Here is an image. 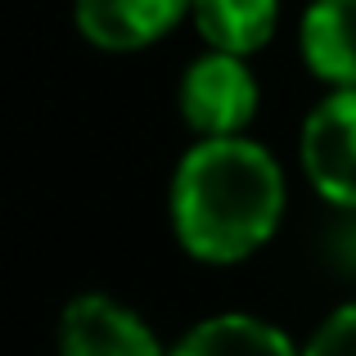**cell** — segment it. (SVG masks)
<instances>
[{
	"mask_svg": "<svg viewBox=\"0 0 356 356\" xmlns=\"http://www.w3.org/2000/svg\"><path fill=\"white\" fill-rule=\"evenodd\" d=\"M284 217V172L266 145L243 136L199 140L172 176V230L212 266L243 261Z\"/></svg>",
	"mask_w": 356,
	"mask_h": 356,
	"instance_id": "1",
	"label": "cell"
},
{
	"mask_svg": "<svg viewBox=\"0 0 356 356\" xmlns=\"http://www.w3.org/2000/svg\"><path fill=\"white\" fill-rule=\"evenodd\" d=\"M257 81H252L243 54L208 50L181 77V118L203 140L243 136V127L257 113Z\"/></svg>",
	"mask_w": 356,
	"mask_h": 356,
	"instance_id": "2",
	"label": "cell"
},
{
	"mask_svg": "<svg viewBox=\"0 0 356 356\" xmlns=\"http://www.w3.org/2000/svg\"><path fill=\"white\" fill-rule=\"evenodd\" d=\"M302 172L316 194L356 208V86L330 90L302 127Z\"/></svg>",
	"mask_w": 356,
	"mask_h": 356,
	"instance_id": "3",
	"label": "cell"
},
{
	"mask_svg": "<svg viewBox=\"0 0 356 356\" xmlns=\"http://www.w3.org/2000/svg\"><path fill=\"white\" fill-rule=\"evenodd\" d=\"M59 356H163V348L131 307L104 293H81L63 307Z\"/></svg>",
	"mask_w": 356,
	"mask_h": 356,
	"instance_id": "4",
	"label": "cell"
},
{
	"mask_svg": "<svg viewBox=\"0 0 356 356\" xmlns=\"http://www.w3.org/2000/svg\"><path fill=\"white\" fill-rule=\"evenodd\" d=\"M194 9V0H77L72 14L95 50L131 54L163 41L176 23Z\"/></svg>",
	"mask_w": 356,
	"mask_h": 356,
	"instance_id": "5",
	"label": "cell"
},
{
	"mask_svg": "<svg viewBox=\"0 0 356 356\" xmlns=\"http://www.w3.org/2000/svg\"><path fill=\"white\" fill-rule=\"evenodd\" d=\"M298 45L325 86H356V0H312L298 23Z\"/></svg>",
	"mask_w": 356,
	"mask_h": 356,
	"instance_id": "6",
	"label": "cell"
},
{
	"mask_svg": "<svg viewBox=\"0 0 356 356\" xmlns=\"http://www.w3.org/2000/svg\"><path fill=\"white\" fill-rule=\"evenodd\" d=\"M190 18L212 50L248 59V54H257L275 36L280 0H194Z\"/></svg>",
	"mask_w": 356,
	"mask_h": 356,
	"instance_id": "7",
	"label": "cell"
},
{
	"mask_svg": "<svg viewBox=\"0 0 356 356\" xmlns=\"http://www.w3.org/2000/svg\"><path fill=\"white\" fill-rule=\"evenodd\" d=\"M167 356H302L275 325L257 316H212L194 325Z\"/></svg>",
	"mask_w": 356,
	"mask_h": 356,
	"instance_id": "8",
	"label": "cell"
},
{
	"mask_svg": "<svg viewBox=\"0 0 356 356\" xmlns=\"http://www.w3.org/2000/svg\"><path fill=\"white\" fill-rule=\"evenodd\" d=\"M302 356H356V302L334 312L321 330L312 334V343L302 348Z\"/></svg>",
	"mask_w": 356,
	"mask_h": 356,
	"instance_id": "9",
	"label": "cell"
}]
</instances>
